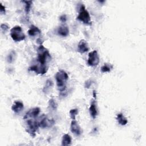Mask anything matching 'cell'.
Listing matches in <instances>:
<instances>
[{
	"label": "cell",
	"mask_w": 146,
	"mask_h": 146,
	"mask_svg": "<svg viewBox=\"0 0 146 146\" xmlns=\"http://www.w3.org/2000/svg\"><path fill=\"white\" fill-rule=\"evenodd\" d=\"M29 70L30 71H34L38 74H44L46 73L47 70H48V67L47 66H42L40 64H36V65H33L31 67H29Z\"/></svg>",
	"instance_id": "ba28073f"
},
{
	"label": "cell",
	"mask_w": 146,
	"mask_h": 146,
	"mask_svg": "<svg viewBox=\"0 0 146 146\" xmlns=\"http://www.w3.org/2000/svg\"><path fill=\"white\" fill-rule=\"evenodd\" d=\"M0 12L1 14H5L6 12L5 7L3 6L2 3H0Z\"/></svg>",
	"instance_id": "d4e9b609"
},
{
	"label": "cell",
	"mask_w": 146,
	"mask_h": 146,
	"mask_svg": "<svg viewBox=\"0 0 146 146\" xmlns=\"http://www.w3.org/2000/svg\"><path fill=\"white\" fill-rule=\"evenodd\" d=\"M48 107L51 110H56L58 107V104L55 99H51L48 102Z\"/></svg>",
	"instance_id": "d6986e66"
},
{
	"label": "cell",
	"mask_w": 146,
	"mask_h": 146,
	"mask_svg": "<svg viewBox=\"0 0 146 146\" xmlns=\"http://www.w3.org/2000/svg\"><path fill=\"white\" fill-rule=\"evenodd\" d=\"M39 113L40 108L39 107H35L31 108L28 112H26V113L23 117V119L27 120L29 119H35L38 116Z\"/></svg>",
	"instance_id": "9c48e42d"
},
{
	"label": "cell",
	"mask_w": 146,
	"mask_h": 146,
	"mask_svg": "<svg viewBox=\"0 0 146 146\" xmlns=\"http://www.w3.org/2000/svg\"><path fill=\"white\" fill-rule=\"evenodd\" d=\"M10 35L13 40L15 42H20L23 40L26 36L23 33L22 29L19 26H15L10 30Z\"/></svg>",
	"instance_id": "3957f363"
},
{
	"label": "cell",
	"mask_w": 146,
	"mask_h": 146,
	"mask_svg": "<svg viewBox=\"0 0 146 146\" xmlns=\"http://www.w3.org/2000/svg\"><path fill=\"white\" fill-rule=\"evenodd\" d=\"M9 26L7 25H6V24L3 23V24H1V30H2V31H3L5 33L9 30Z\"/></svg>",
	"instance_id": "cb8c5ba5"
},
{
	"label": "cell",
	"mask_w": 146,
	"mask_h": 146,
	"mask_svg": "<svg viewBox=\"0 0 146 146\" xmlns=\"http://www.w3.org/2000/svg\"><path fill=\"white\" fill-rule=\"evenodd\" d=\"M116 120H117V122L119 123V124L121 125H125L128 123L127 119H126V117L121 113H118L117 115Z\"/></svg>",
	"instance_id": "2e32d148"
},
{
	"label": "cell",
	"mask_w": 146,
	"mask_h": 146,
	"mask_svg": "<svg viewBox=\"0 0 146 146\" xmlns=\"http://www.w3.org/2000/svg\"><path fill=\"white\" fill-rule=\"evenodd\" d=\"M38 123L40 127L42 128H45L52 127L54 124L55 121L52 119H49L46 116L43 115Z\"/></svg>",
	"instance_id": "52a82bcc"
},
{
	"label": "cell",
	"mask_w": 146,
	"mask_h": 146,
	"mask_svg": "<svg viewBox=\"0 0 146 146\" xmlns=\"http://www.w3.org/2000/svg\"><path fill=\"white\" fill-rule=\"evenodd\" d=\"M37 54V61L39 64L42 66H47V62L51 59V56L48 50L42 44H40L38 48Z\"/></svg>",
	"instance_id": "7a4b0ae2"
},
{
	"label": "cell",
	"mask_w": 146,
	"mask_h": 146,
	"mask_svg": "<svg viewBox=\"0 0 146 146\" xmlns=\"http://www.w3.org/2000/svg\"><path fill=\"white\" fill-rule=\"evenodd\" d=\"M89 111H90V113L91 116L93 118L95 119L98 114V111H97V107H96V102L95 100H92L90 108H89Z\"/></svg>",
	"instance_id": "5bb4252c"
},
{
	"label": "cell",
	"mask_w": 146,
	"mask_h": 146,
	"mask_svg": "<svg viewBox=\"0 0 146 146\" xmlns=\"http://www.w3.org/2000/svg\"><path fill=\"white\" fill-rule=\"evenodd\" d=\"M41 33L40 30L38 27L34 25H31L28 30V34L31 36H35Z\"/></svg>",
	"instance_id": "9a60e30c"
},
{
	"label": "cell",
	"mask_w": 146,
	"mask_h": 146,
	"mask_svg": "<svg viewBox=\"0 0 146 146\" xmlns=\"http://www.w3.org/2000/svg\"><path fill=\"white\" fill-rule=\"evenodd\" d=\"M52 86H53L52 82L51 80H47L46 81V84H45V86L44 87L43 91L44 93H47L52 87Z\"/></svg>",
	"instance_id": "ac0fdd59"
},
{
	"label": "cell",
	"mask_w": 146,
	"mask_h": 146,
	"mask_svg": "<svg viewBox=\"0 0 146 146\" xmlns=\"http://www.w3.org/2000/svg\"><path fill=\"white\" fill-rule=\"evenodd\" d=\"M16 57V53L15 51H11L7 56V61L8 63H12Z\"/></svg>",
	"instance_id": "ffe728a7"
},
{
	"label": "cell",
	"mask_w": 146,
	"mask_h": 146,
	"mask_svg": "<svg viewBox=\"0 0 146 146\" xmlns=\"http://www.w3.org/2000/svg\"><path fill=\"white\" fill-rule=\"evenodd\" d=\"M71 143V137L68 134H64L62 137V145H68Z\"/></svg>",
	"instance_id": "e0dca14e"
},
{
	"label": "cell",
	"mask_w": 146,
	"mask_h": 146,
	"mask_svg": "<svg viewBox=\"0 0 146 146\" xmlns=\"http://www.w3.org/2000/svg\"><path fill=\"white\" fill-rule=\"evenodd\" d=\"M69 113H70V116L72 120H75L76 115L78 113V110L77 108L72 109L70 111Z\"/></svg>",
	"instance_id": "7402d4cb"
},
{
	"label": "cell",
	"mask_w": 146,
	"mask_h": 146,
	"mask_svg": "<svg viewBox=\"0 0 146 146\" xmlns=\"http://www.w3.org/2000/svg\"><path fill=\"white\" fill-rule=\"evenodd\" d=\"M24 3H25V11L26 13L27 14L29 13L30 8H31V6L32 4V1H23Z\"/></svg>",
	"instance_id": "603a6c76"
},
{
	"label": "cell",
	"mask_w": 146,
	"mask_h": 146,
	"mask_svg": "<svg viewBox=\"0 0 146 146\" xmlns=\"http://www.w3.org/2000/svg\"><path fill=\"white\" fill-rule=\"evenodd\" d=\"M112 68V66L111 64H108L107 63L104 64L101 68V71L102 72H108L111 71Z\"/></svg>",
	"instance_id": "44dd1931"
},
{
	"label": "cell",
	"mask_w": 146,
	"mask_h": 146,
	"mask_svg": "<svg viewBox=\"0 0 146 146\" xmlns=\"http://www.w3.org/2000/svg\"><path fill=\"white\" fill-rule=\"evenodd\" d=\"M99 63V56L97 51L94 50L88 54L87 63L90 66H97Z\"/></svg>",
	"instance_id": "8992f818"
},
{
	"label": "cell",
	"mask_w": 146,
	"mask_h": 146,
	"mask_svg": "<svg viewBox=\"0 0 146 146\" xmlns=\"http://www.w3.org/2000/svg\"><path fill=\"white\" fill-rule=\"evenodd\" d=\"M93 95H94V98H96V91H93Z\"/></svg>",
	"instance_id": "4316f807"
},
{
	"label": "cell",
	"mask_w": 146,
	"mask_h": 146,
	"mask_svg": "<svg viewBox=\"0 0 146 146\" xmlns=\"http://www.w3.org/2000/svg\"><path fill=\"white\" fill-rule=\"evenodd\" d=\"M77 19L82 21L83 23L88 25L91 24V21L88 11L86 9L85 6L82 4L80 7L79 14L77 17Z\"/></svg>",
	"instance_id": "277c9868"
},
{
	"label": "cell",
	"mask_w": 146,
	"mask_h": 146,
	"mask_svg": "<svg viewBox=\"0 0 146 146\" xmlns=\"http://www.w3.org/2000/svg\"><path fill=\"white\" fill-rule=\"evenodd\" d=\"M70 129L71 131L76 136H80L82 132L80 127L75 120H72L71 123Z\"/></svg>",
	"instance_id": "30bf717a"
},
{
	"label": "cell",
	"mask_w": 146,
	"mask_h": 146,
	"mask_svg": "<svg viewBox=\"0 0 146 146\" xmlns=\"http://www.w3.org/2000/svg\"><path fill=\"white\" fill-rule=\"evenodd\" d=\"M23 103L21 101H15L11 107V110L15 113H19L23 109Z\"/></svg>",
	"instance_id": "7c38bea8"
},
{
	"label": "cell",
	"mask_w": 146,
	"mask_h": 146,
	"mask_svg": "<svg viewBox=\"0 0 146 146\" xmlns=\"http://www.w3.org/2000/svg\"><path fill=\"white\" fill-rule=\"evenodd\" d=\"M66 19H67V18H66V15H62L60 17V20L62 22H65L66 21Z\"/></svg>",
	"instance_id": "484cf974"
},
{
	"label": "cell",
	"mask_w": 146,
	"mask_h": 146,
	"mask_svg": "<svg viewBox=\"0 0 146 146\" xmlns=\"http://www.w3.org/2000/svg\"><path fill=\"white\" fill-rule=\"evenodd\" d=\"M55 77L58 90L60 92H63L66 90V83L68 79V75L66 71L60 70L56 73Z\"/></svg>",
	"instance_id": "6da1fadb"
},
{
	"label": "cell",
	"mask_w": 146,
	"mask_h": 146,
	"mask_svg": "<svg viewBox=\"0 0 146 146\" xmlns=\"http://www.w3.org/2000/svg\"><path fill=\"white\" fill-rule=\"evenodd\" d=\"M34 119H27L26 121L27 126L26 131L32 137H34L35 136V133L39 127L38 121Z\"/></svg>",
	"instance_id": "5b68a950"
},
{
	"label": "cell",
	"mask_w": 146,
	"mask_h": 146,
	"mask_svg": "<svg viewBox=\"0 0 146 146\" xmlns=\"http://www.w3.org/2000/svg\"><path fill=\"white\" fill-rule=\"evenodd\" d=\"M57 33L62 36H67L69 34V29L66 25L60 26L57 29Z\"/></svg>",
	"instance_id": "4fadbf2b"
},
{
	"label": "cell",
	"mask_w": 146,
	"mask_h": 146,
	"mask_svg": "<svg viewBox=\"0 0 146 146\" xmlns=\"http://www.w3.org/2000/svg\"><path fill=\"white\" fill-rule=\"evenodd\" d=\"M88 50L89 47L87 42L84 39L80 40L78 45V51L81 54H83L88 51Z\"/></svg>",
	"instance_id": "8fae6325"
}]
</instances>
